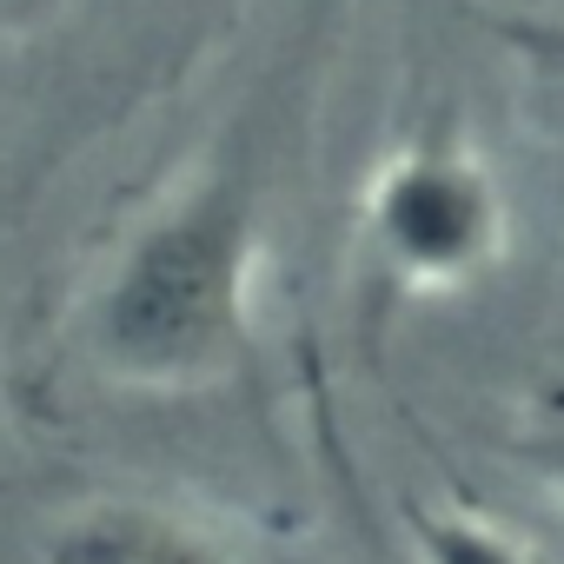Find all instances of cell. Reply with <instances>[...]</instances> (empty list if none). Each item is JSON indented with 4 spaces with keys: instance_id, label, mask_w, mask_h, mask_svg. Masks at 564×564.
<instances>
[{
    "instance_id": "1",
    "label": "cell",
    "mask_w": 564,
    "mask_h": 564,
    "mask_svg": "<svg viewBox=\"0 0 564 564\" xmlns=\"http://www.w3.org/2000/svg\"><path fill=\"white\" fill-rule=\"evenodd\" d=\"M279 80H265L160 193L100 265L80 339L113 386L199 392L252 359V279L265 246V180L279 147Z\"/></svg>"
},
{
    "instance_id": "2",
    "label": "cell",
    "mask_w": 564,
    "mask_h": 564,
    "mask_svg": "<svg viewBox=\"0 0 564 564\" xmlns=\"http://www.w3.org/2000/svg\"><path fill=\"white\" fill-rule=\"evenodd\" d=\"M511 206L471 133L438 113L419 120L366 180L359 246L386 293H452L505 259Z\"/></svg>"
},
{
    "instance_id": "3",
    "label": "cell",
    "mask_w": 564,
    "mask_h": 564,
    "mask_svg": "<svg viewBox=\"0 0 564 564\" xmlns=\"http://www.w3.org/2000/svg\"><path fill=\"white\" fill-rule=\"evenodd\" d=\"M41 564H246V557L226 531H213L180 505L87 498L47 531Z\"/></svg>"
},
{
    "instance_id": "4",
    "label": "cell",
    "mask_w": 564,
    "mask_h": 564,
    "mask_svg": "<svg viewBox=\"0 0 564 564\" xmlns=\"http://www.w3.org/2000/svg\"><path fill=\"white\" fill-rule=\"evenodd\" d=\"M405 551L412 564H544L505 524L465 505H419V498L405 505Z\"/></svg>"
},
{
    "instance_id": "5",
    "label": "cell",
    "mask_w": 564,
    "mask_h": 564,
    "mask_svg": "<svg viewBox=\"0 0 564 564\" xmlns=\"http://www.w3.org/2000/svg\"><path fill=\"white\" fill-rule=\"evenodd\" d=\"M511 458L564 505V386H551V392L531 399V412L511 432Z\"/></svg>"
},
{
    "instance_id": "6",
    "label": "cell",
    "mask_w": 564,
    "mask_h": 564,
    "mask_svg": "<svg viewBox=\"0 0 564 564\" xmlns=\"http://www.w3.org/2000/svg\"><path fill=\"white\" fill-rule=\"evenodd\" d=\"M491 41L511 47V61L538 80H551L564 94V21H544V14H498L491 21Z\"/></svg>"
},
{
    "instance_id": "7",
    "label": "cell",
    "mask_w": 564,
    "mask_h": 564,
    "mask_svg": "<svg viewBox=\"0 0 564 564\" xmlns=\"http://www.w3.org/2000/svg\"><path fill=\"white\" fill-rule=\"evenodd\" d=\"M67 8H74V0H0V47L47 34L54 21H67Z\"/></svg>"
}]
</instances>
